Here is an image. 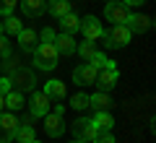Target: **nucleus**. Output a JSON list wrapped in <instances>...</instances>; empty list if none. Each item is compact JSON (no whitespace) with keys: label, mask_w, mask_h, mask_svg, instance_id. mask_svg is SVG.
<instances>
[{"label":"nucleus","mask_w":156,"mask_h":143,"mask_svg":"<svg viewBox=\"0 0 156 143\" xmlns=\"http://www.w3.org/2000/svg\"><path fill=\"white\" fill-rule=\"evenodd\" d=\"M34 65L39 68V70H55L57 68V50H55V44H47L42 42L39 47H34Z\"/></svg>","instance_id":"obj_1"},{"label":"nucleus","mask_w":156,"mask_h":143,"mask_svg":"<svg viewBox=\"0 0 156 143\" xmlns=\"http://www.w3.org/2000/svg\"><path fill=\"white\" fill-rule=\"evenodd\" d=\"M130 29L128 26H109V29H104L101 31V44H104L107 50H120V47H125V44L130 42Z\"/></svg>","instance_id":"obj_2"},{"label":"nucleus","mask_w":156,"mask_h":143,"mask_svg":"<svg viewBox=\"0 0 156 143\" xmlns=\"http://www.w3.org/2000/svg\"><path fill=\"white\" fill-rule=\"evenodd\" d=\"M8 78H11V88H13V91H21V94L34 91V86H37V76H34L31 68H21V65H18Z\"/></svg>","instance_id":"obj_3"},{"label":"nucleus","mask_w":156,"mask_h":143,"mask_svg":"<svg viewBox=\"0 0 156 143\" xmlns=\"http://www.w3.org/2000/svg\"><path fill=\"white\" fill-rule=\"evenodd\" d=\"M130 16H133L130 13V5H125L122 0H109L107 8H104V18L112 21V26H125Z\"/></svg>","instance_id":"obj_4"},{"label":"nucleus","mask_w":156,"mask_h":143,"mask_svg":"<svg viewBox=\"0 0 156 143\" xmlns=\"http://www.w3.org/2000/svg\"><path fill=\"white\" fill-rule=\"evenodd\" d=\"M18 130V117L13 112H0V143H11Z\"/></svg>","instance_id":"obj_5"},{"label":"nucleus","mask_w":156,"mask_h":143,"mask_svg":"<svg viewBox=\"0 0 156 143\" xmlns=\"http://www.w3.org/2000/svg\"><path fill=\"white\" fill-rule=\"evenodd\" d=\"M78 31L83 34L86 39L96 42L101 37V31H104V26H101V21L96 16H83V18H78Z\"/></svg>","instance_id":"obj_6"},{"label":"nucleus","mask_w":156,"mask_h":143,"mask_svg":"<svg viewBox=\"0 0 156 143\" xmlns=\"http://www.w3.org/2000/svg\"><path fill=\"white\" fill-rule=\"evenodd\" d=\"M117 81H120L117 68H99V70H96V78H94V83L99 86V91H107V94L117 86Z\"/></svg>","instance_id":"obj_7"},{"label":"nucleus","mask_w":156,"mask_h":143,"mask_svg":"<svg viewBox=\"0 0 156 143\" xmlns=\"http://www.w3.org/2000/svg\"><path fill=\"white\" fill-rule=\"evenodd\" d=\"M70 133H73V138L76 141H94V135H96V127L91 125V120L89 117H78L76 122L70 125Z\"/></svg>","instance_id":"obj_8"},{"label":"nucleus","mask_w":156,"mask_h":143,"mask_svg":"<svg viewBox=\"0 0 156 143\" xmlns=\"http://www.w3.org/2000/svg\"><path fill=\"white\" fill-rule=\"evenodd\" d=\"M29 112H31V117H44L50 112V96L44 91H34L29 99Z\"/></svg>","instance_id":"obj_9"},{"label":"nucleus","mask_w":156,"mask_h":143,"mask_svg":"<svg viewBox=\"0 0 156 143\" xmlns=\"http://www.w3.org/2000/svg\"><path fill=\"white\" fill-rule=\"evenodd\" d=\"M94 78H96V68L91 63L73 68V83H78V86H89V83H94Z\"/></svg>","instance_id":"obj_10"},{"label":"nucleus","mask_w":156,"mask_h":143,"mask_svg":"<svg viewBox=\"0 0 156 143\" xmlns=\"http://www.w3.org/2000/svg\"><path fill=\"white\" fill-rule=\"evenodd\" d=\"M62 130H65L62 115H57V112H47V115H44V133L50 138H57V135H62Z\"/></svg>","instance_id":"obj_11"},{"label":"nucleus","mask_w":156,"mask_h":143,"mask_svg":"<svg viewBox=\"0 0 156 143\" xmlns=\"http://www.w3.org/2000/svg\"><path fill=\"white\" fill-rule=\"evenodd\" d=\"M21 11L29 18H39L47 13V0H21Z\"/></svg>","instance_id":"obj_12"},{"label":"nucleus","mask_w":156,"mask_h":143,"mask_svg":"<svg viewBox=\"0 0 156 143\" xmlns=\"http://www.w3.org/2000/svg\"><path fill=\"white\" fill-rule=\"evenodd\" d=\"M125 26L130 29V34H143V31H148V29L154 26V18L151 16H140L138 13V16H130Z\"/></svg>","instance_id":"obj_13"},{"label":"nucleus","mask_w":156,"mask_h":143,"mask_svg":"<svg viewBox=\"0 0 156 143\" xmlns=\"http://www.w3.org/2000/svg\"><path fill=\"white\" fill-rule=\"evenodd\" d=\"M55 50H57V55H73V52H76V39L70 37V34H57L55 37Z\"/></svg>","instance_id":"obj_14"},{"label":"nucleus","mask_w":156,"mask_h":143,"mask_svg":"<svg viewBox=\"0 0 156 143\" xmlns=\"http://www.w3.org/2000/svg\"><path fill=\"white\" fill-rule=\"evenodd\" d=\"M44 94L50 96V102H60V99H65V83L57 81V78H52V81L44 83Z\"/></svg>","instance_id":"obj_15"},{"label":"nucleus","mask_w":156,"mask_h":143,"mask_svg":"<svg viewBox=\"0 0 156 143\" xmlns=\"http://www.w3.org/2000/svg\"><path fill=\"white\" fill-rule=\"evenodd\" d=\"M89 107H94L96 112H109L112 109V99L107 91H96L94 96H89Z\"/></svg>","instance_id":"obj_16"},{"label":"nucleus","mask_w":156,"mask_h":143,"mask_svg":"<svg viewBox=\"0 0 156 143\" xmlns=\"http://www.w3.org/2000/svg\"><path fill=\"white\" fill-rule=\"evenodd\" d=\"M91 125L96 127V133H104V130H112V127H115V120H112L109 112H96V115L91 117Z\"/></svg>","instance_id":"obj_17"},{"label":"nucleus","mask_w":156,"mask_h":143,"mask_svg":"<svg viewBox=\"0 0 156 143\" xmlns=\"http://www.w3.org/2000/svg\"><path fill=\"white\" fill-rule=\"evenodd\" d=\"M16 39H18V44H21V50H26V52H31L34 47H37V31H31V29H21V31L16 34Z\"/></svg>","instance_id":"obj_18"},{"label":"nucleus","mask_w":156,"mask_h":143,"mask_svg":"<svg viewBox=\"0 0 156 143\" xmlns=\"http://www.w3.org/2000/svg\"><path fill=\"white\" fill-rule=\"evenodd\" d=\"M47 11L55 18H62L65 13H70V0H50L47 3Z\"/></svg>","instance_id":"obj_19"},{"label":"nucleus","mask_w":156,"mask_h":143,"mask_svg":"<svg viewBox=\"0 0 156 143\" xmlns=\"http://www.w3.org/2000/svg\"><path fill=\"white\" fill-rule=\"evenodd\" d=\"M76 50H78V55L83 57L86 63L91 60V57L99 52V47H96V42H91V39H86V42H81V44H76Z\"/></svg>","instance_id":"obj_20"},{"label":"nucleus","mask_w":156,"mask_h":143,"mask_svg":"<svg viewBox=\"0 0 156 143\" xmlns=\"http://www.w3.org/2000/svg\"><path fill=\"white\" fill-rule=\"evenodd\" d=\"M23 104H26V102H23V94H21V91H13V88H11V91L5 94V107H8V109L18 112Z\"/></svg>","instance_id":"obj_21"},{"label":"nucleus","mask_w":156,"mask_h":143,"mask_svg":"<svg viewBox=\"0 0 156 143\" xmlns=\"http://www.w3.org/2000/svg\"><path fill=\"white\" fill-rule=\"evenodd\" d=\"M57 21H60V26H62V31L65 34H73V31H78V16L76 13H65V16L62 18H57Z\"/></svg>","instance_id":"obj_22"},{"label":"nucleus","mask_w":156,"mask_h":143,"mask_svg":"<svg viewBox=\"0 0 156 143\" xmlns=\"http://www.w3.org/2000/svg\"><path fill=\"white\" fill-rule=\"evenodd\" d=\"M16 141H18V143H31V141H34V127H31V125H26V122H18Z\"/></svg>","instance_id":"obj_23"},{"label":"nucleus","mask_w":156,"mask_h":143,"mask_svg":"<svg viewBox=\"0 0 156 143\" xmlns=\"http://www.w3.org/2000/svg\"><path fill=\"white\" fill-rule=\"evenodd\" d=\"M21 21H18L16 16H5V21H3V31H8V34H13V37H16L18 31H21Z\"/></svg>","instance_id":"obj_24"},{"label":"nucleus","mask_w":156,"mask_h":143,"mask_svg":"<svg viewBox=\"0 0 156 143\" xmlns=\"http://www.w3.org/2000/svg\"><path fill=\"white\" fill-rule=\"evenodd\" d=\"M89 63H91V65L96 68V70H99V68H117L115 63H112V60H109V57H107V55H101V52H96V55L91 57Z\"/></svg>","instance_id":"obj_25"},{"label":"nucleus","mask_w":156,"mask_h":143,"mask_svg":"<svg viewBox=\"0 0 156 143\" xmlns=\"http://www.w3.org/2000/svg\"><path fill=\"white\" fill-rule=\"evenodd\" d=\"M0 68H3V73H5V76H11V73L18 68V57H13L11 52H8V55L3 57V63H0Z\"/></svg>","instance_id":"obj_26"},{"label":"nucleus","mask_w":156,"mask_h":143,"mask_svg":"<svg viewBox=\"0 0 156 143\" xmlns=\"http://www.w3.org/2000/svg\"><path fill=\"white\" fill-rule=\"evenodd\" d=\"M70 107H73V109H86V107H89V94H83V91H78L76 94V96H73V99H70Z\"/></svg>","instance_id":"obj_27"},{"label":"nucleus","mask_w":156,"mask_h":143,"mask_svg":"<svg viewBox=\"0 0 156 143\" xmlns=\"http://www.w3.org/2000/svg\"><path fill=\"white\" fill-rule=\"evenodd\" d=\"M16 3L18 0H0V16H11L16 11Z\"/></svg>","instance_id":"obj_28"},{"label":"nucleus","mask_w":156,"mask_h":143,"mask_svg":"<svg viewBox=\"0 0 156 143\" xmlns=\"http://www.w3.org/2000/svg\"><path fill=\"white\" fill-rule=\"evenodd\" d=\"M94 143H115V135H112V130L96 133V135H94Z\"/></svg>","instance_id":"obj_29"},{"label":"nucleus","mask_w":156,"mask_h":143,"mask_svg":"<svg viewBox=\"0 0 156 143\" xmlns=\"http://www.w3.org/2000/svg\"><path fill=\"white\" fill-rule=\"evenodd\" d=\"M55 37H57V34H55V29H50V26H47V29H42V42L52 44V42H55Z\"/></svg>","instance_id":"obj_30"},{"label":"nucleus","mask_w":156,"mask_h":143,"mask_svg":"<svg viewBox=\"0 0 156 143\" xmlns=\"http://www.w3.org/2000/svg\"><path fill=\"white\" fill-rule=\"evenodd\" d=\"M8 91H11V78L3 76V78H0V96H5Z\"/></svg>","instance_id":"obj_31"},{"label":"nucleus","mask_w":156,"mask_h":143,"mask_svg":"<svg viewBox=\"0 0 156 143\" xmlns=\"http://www.w3.org/2000/svg\"><path fill=\"white\" fill-rule=\"evenodd\" d=\"M8 52H11V44H8V39L0 34V57H5Z\"/></svg>","instance_id":"obj_32"},{"label":"nucleus","mask_w":156,"mask_h":143,"mask_svg":"<svg viewBox=\"0 0 156 143\" xmlns=\"http://www.w3.org/2000/svg\"><path fill=\"white\" fill-rule=\"evenodd\" d=\"M125 5H143V3H148V0H122Z\"/></svg>","instance_id":"obj_33"},{"label":"nucleus","mask_w":156,"mask_h":143,"mask_svg":"<svg viewBox=\"0 0 156 143\" xmlns=\"http://www.w3.org/2000/svg\"><path fill=\"white\" fill-rule=\"evenodd\" d=\"M3 107H5V96H0V112H3Z\"/></svg>","instance_id":"obj_34"},{"label":"nucleus","mask_w":156,"mask_h":143,"mask_svg":"<svg viewBox=\"0 0 156 143\" xmlns=\"http://www.w3.org/2000/svg\"><path fill=\"white\" fill-rule=\"evenodd\" d=\"M70 143H86V141H70Z\"/></svg>","instance_id":"obj_35"},{"label":"nucleus","mask_w":156,"mask_h":143,"mask_svg":"<svg viewBox=\"0 0 156 143\" xmlns=\"http://www.w3.org/2000/svg\"><path fill=\"white\" fill-rule=\"evenodd\" d=\"M0 34H3V23H0Z\"/></svg>","instance_id":"obj_36"},{"label":"nucleus","mask_w":156,"mask_h":143,"mask_svg":"<svg viewBox=\"0 0 156 143\" xmlns=\"http://www.w3.org/2000/svg\"><path fill=\"white\" fill-rule=\"evenodd\" d=\"M31 143H39V141H37V138H34V141H31Z\"/></svg>","instance_id":"obj_37"},{"label":"nucleus","mask_w":156,"mask_h":143,"mask_svg":"<svg viewBox=\"0 0 156 143\" xmlns=\"http://www.w3.org/2000/svg\"><path fill=\"white\" fill-rule=\"evenodd\" d=\"M107 3H109V0H107Z\"/></svg>","instance_id":"obj_38"}]
</instances>
